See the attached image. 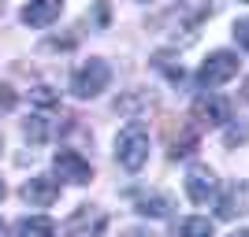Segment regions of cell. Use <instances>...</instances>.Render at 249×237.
Instances as JSON below:
<instances>
[{"instance_id":"ac0fdd59","label":"cell","mask_w":249,"mask_h":237,"mask_svg":"<svg viewBox=\"0 0 249 237\" xmlns=\"http://www.w3.org/2000/svg\"><path fill=\"white\" fill-rule=\"evenodd\" d=\"M194 144H197V137H194V134L175 137V148H171V156H175V159H178V156H190V152H194Z\"/></svg>"},{"instance_id":"484cf974","label":"cell","mask_w":249,"mask_h":237,"mask_svg":"<svg viewBox=\"0 0 249 237\" xmlns=\"http://www.w3.org/2000/svg\"><path fill=\"white\" fill-rule=\"evenodd\" d=\"M0 237H4V222H0Z\"/></svg>"},{"instance_id":"52a82bcc","label":"cell","mask_w":249,"mask_h":237,"mask_svg":"<svg viewBox=\"0 0 249 237\" xmlns=\"http://www.w3.org/2000/svg\"><path fill=\"white\" fill-rule=\"evenodd\" d=\"M194 119L201 126H227L231 123V104L219 93H201L194 100Z\"/></svg>"},{"instance_id":"4316f807","label":"cell","mask_w":249,"mask_h":237,"mask_svg":"<svg viewBox=\"0 0 249 237\" xmlns=\"http://www.w3.org/2000/svg\"><path fill=\"white\" fill-rule=\"evenodd\" d=\"M0 11H4V0H0Z\"/></svg>"},{"instance_id":"7402d4cb","label":"cell","mask_w":249,"mask_h":237,"mask_svg":"<svg viewBox=\"0 0 249 237\" xmlns=\"http://www.w3.org/2000/svg\"><path fill=\"white\" fill-rule=\"evenodd\" d=\"M123 237H156V234H153V230H126Z\"/></svg>"},{"instance_id":"e0dca14e","label":"cell","mask_w":249,"mask_h":237,"mask_svg":"<svg viewBox=\"0 0 249 237\" xmlns=\"http://www.w3.org/2000/svg\"><path fill=\"white\" fill-rule=\"evenodd\" d=\"M22 134H26V141H30V144H41L45 137H49V126H45L41 115H30V119L22 123Z\"/></svg>"},{"instance_id":"5bb4252c","label":"cell","mask_w":249,"mask_h":237,"mask_svg":"<svg viewBox=\"0 0 249 237\" xmlns=\"http://www.w3.org/2000/svg\"><path fill=\"white\" fill-rule=\"evenodd\" d=\"M15 234L19 237H56V222L45 215H26L15 222Z\"/></svg>"},{"instance_id":"30bf717a","label":"cell","mask_w":249,"mask_h":237,"mask_svg":"<svg viewBox=\"0 0 249 237\" xmlns=\"http://www.w3.org/2000/svg\"><path fill=\"white\" fill-rule=\"evenodd\" d=\"M22 200L30 207H52L60 200V182L49 174H34L26 178V186H22Z\"/></svg>"},{"instance_id":"83f0119b","label":"cell","mask_w":249,"mask_h":237,"mask_svg":"<svg viewBox=\"0 0 249 237\" xmlns=\"http://www.w3.org/2000/svg\"><path fill=\"white\" fill-rule=\"evenodd\" d=\"M238 4H249V0H238Z\"/></svg>"},{"instance_id":"4fadbf2b","label":"cell","mask_w":249,"mask_h":237,"mask_svg":"<svg viewBox=\"0 0 249 237\" xmlns=\"http://www.w3.org/2000/svg\"><path fill=\"white\" fill-rule=\"evenodd\" d=\"M212 234H216V226H212V219H205V215L178 219L175 230H171V237H212Z\"/></svg>"},{"instance_id":"d4e9b609","label":"cell","mask_w":249,"mask_h":237,"mask_svg":"<svg viewBox=\"0 0 249 237\" xmlns=\"http://www.w3.org/2000/svg\"><path fill=\"white\" fill-rule=\"evenodd\" d=\"M0 152H4V137H0Z\"/></svg>"},{"instance_id":"2e32d148","label":"cell","mask_w":249,"mask_h":237,"mask_svg":"<svg viewBox=\"0 0 249 237\" xmlns=\"http://www.w3.org/2000/svg\"><path fill=\"white\" fill-rule=\"evenodd\" d=\"M153 67H156V71H164L171 82H182V63H175V56H167V52H156V56H153Z\"/></svg>"},{"instance_id":"ba28073f","label":"cell","mask_w":249,"mask_h":237,"mask_svg":"<svg viewBox=\"0 0 249 237\" xmlns=\"http://www.w3.org/2000/svg\"><path fill=\"white\" fill-rule=\"evenodd\" d=\"M63 15V0H30V4H22L19 19L22 26H30V30H45L52 22Z\"/></svg>"},{"instance_id":"7c38bea8","label":"cell","mask_w":249,"mask_h":237,"mask_svg":"<svg viewBox=\"0 0 249 237\" xmlns=\"http://www.w3.org/2000/svg\"><path fill=\"white\" fill-rule=\"evenodd\" d=\"M134 211L145 215V219H167L171 215V200H167L164 193H145V196L134 200Z\"/></svg>"},{"instance_id":"6da1fadb","label":"cell","mask_w":249,"mask_h":237,"mask_svg":"<svg viewBox=\"0 0 249 237\" xmlns=\"http://www.w3.org/2000/svg\"><path fill=\"white\" fill-rule=\"evenodd\" d=\"M115 163L123 171H130V174H138L149 163V134L138 123L119 130V137H115Z\"/></svg>"},{"instance_id":"d6986e66","label":"cell","mask_w":249,"mask_h":237,"mask_svg":"<svg viewBox=\"0 0 249 237\" xmlns=\"http://www.w3.org/2000/svg\"><path fill=\"white\" fill-rule=\"evenodd\" d=\"M234 41H238L242 48H249V19H238V22H234Z\"/></svg>"},{"instance_id":"8fae6325","label":"cell","mask_w":249,"mask_h":237,"mask_svg":"<svg viewBox=\"0 0 249 237\" xmlns=\"http://www.w3.org/2000/svg\"><path fill=\"white\" fill-rule=\"evenodd\" d=\"M115 111L126 115V119H142V111H153V96L142 93V89H134V93H123L119 100H115Z\"/></svg>"},{"instance_id":"cb8c5ba5","label":"cell","mask_w":249,"mask_h":237,"mask_svg":"<svg viewBox=\"0 0 249 237\" xmlns=\"http://www.w3.org/2000/svg\"><path fill=\"white\" fill-rule=\"evenodd\" d=\"M0 200H4V182H0Z\"/></svg>"},{"instance_id":"3957f363","label":"cell","mask_w":249,"mask_h":237,"mask_svg":"<svg viewBox=\"0 0 249 237\" xmlns=\"http://www.w3.org/2000/svg\"><path fill=\"white\" fill-rule=\"evenodd\" d=\"M231 78H238V56H234V52H223V48L212 52L197 71V82L205 85V89H219V85H227Z\"/></svg>"},{"instance_id":"603a6c76","label":"cell","mask_w":249,"mask_h":237,"mask_svg":"<svg viewBox=\"0 0 249 237\" xmlns=\"http://www.w3.org/2000/svg\"><path fill=\"white\" fill-rule=\"evenodd\" d=\"M231 237H249V230H238V234H231Z\"/></svg>"},{"instance_id":"9c48e42d","label":"cell","mask_w":249,"mask_h":237,"mask_svg":"<svg viewBox=\"0 0 249 237\" xmlns=\"http://www.w3.org/2000/svg\"><path fill=\"white\" fill-rule=\"evenodd\" d=\"M216 215L219 219L249 215V182H231V186L216 196Z\"/></svg>"},{"instance_id":"5b68a950","label":"cell","mask_w":249,"mask_h":237,"mask_svg":"<svg viewBox=\"0 0 249 237\" xmlns=\"http://www.w3.org/2000/svg\"><path fill=\"white\" fill-rule=\"evenodd\" d=\"M104 226H108V219H104L101 207L82 204L71 219H67L63 234H67V237H101V234H104Z\"/></svg>"},{"instance_id":"44dd1931","label":"cell","mask_w":249,"mask_h":237,"mask_svg":"<svg viewBox=\"0 0 249 237\" xmlns=\"http://www.w3.org/2000/svg\"><path fill=\"white\" fill-rule=\"evenodd\" d=\"M0 104H4V108H11V104H15V96L8 93V85H0Z\"/></svg>"},{"instance_id":"277c9868","label":"cell","mask_w":249,"mask_h":237,"mask_svg":"<svg viewBox=\"0 0 249 237\" xmlns=\"http://www.w3.org/2000/svg\"><path fill=\"white\" fill-rule=\"evenodd\" d=\"M52 171L60 182H71V186H86L89 178H93V167L86 159L82 152H74V148H60V152L52 156Z\"/></svg>"},{"instance_id":"7a4b0ae2","label":"cell","mask_w":249,"mask_h":237,"mask_svg":"<svg viewBox=\"0 0 249 237\" xmlns=\"http://www.w3.org/2000/svg\"><path fill=\"white\" fill-rule=\"evenodd\" d=\"M108 85H112V67H108L101 56L86 60L82 67L71 74V93L78 96V100H93V96H101Z\"/></svg>"},{"instance_id":"9a60e30c","label":"cell","mask_w":249,"mask_h":237,"mask_svg":"<svg viewBox=\"0 0 249 237\" xmlns=\"http://www.w3.org/2000/svg\"><path fill=\"white\" fill-rule=\"evenodd\" d=\"M223 144H227V148L249 144V119H234V123L223 126Z\"/></svg>"},{"instance_id":"ffe728a7","label":"cell","mask_w":249,"mask_h":237,"mask_svg":"<svg viewBox=\"0 0 249 237\" xmlns=\"http://www.w3.org/2000/svg\"><path fill=\"white\" fill-rule=\"evenodd\" d=\"M34 100H37V104H52L56 93H49V85H37V89H34Z\"/></svg>"},{"instance_id":"f1b7e54d","label":"cell","mask_w":249,"mask_h":237,"mask_svg":"<svg viewBox=\"0 0 249 237\" xmlns=\"http://www.w3.org/2000/svg\"><path fill=\"white\" fill-rule=\"evenodd\" d=\"M142 4H149V0H142Z\"/></svg>"},{"instance_id":"8992f818","label":"cell","mask_w":249,"mask_h":237,"mask_svg":"<svg viewBox=\"0 0 249 237\" xmlns=\"http://www.w3.org/2000/svg\"><path fill=\"white\" fill-rule=\"evenodd\" d=\"M182 186H186V196L194 204H208V200H216V174H212V167L205 163H194L182 178Z\"/></svg>"}]
</instances>
